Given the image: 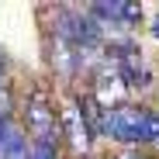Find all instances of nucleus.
<instances>
[{
	"label": "nucleus",
	"instance_id": "nucleus-6",
	"mask_svg": "<svg viewBox=\"0 0 159 159\" xmlns=\"http://www.w3.org/2000/svg\"><path fill=\"white\" fill-rule=\"evenodd\" d=\"M17 142H24V131L11 121V114H4V118H0V159H4Z\"/></svg>",
	"mask_w": 159,
	"mask_h": 159
},
{
	"label": "nucleus",
	"instance_id": "nucleus-3",
	"mask_svg": "<svg viewBox=\"0 0 159 159\" xmlns=\"http://www.w3.org/2000/svg\"><path fill=\"white\" fill-rule=\"evenodd\" d=\"M59 128H62V135L69 139L73 152H80V156H83V152L90 149L93 128H90V121H87L83 107H80V100H69L66 107H62V114H59Z\"/></svg>",
	"mask_w": 159,
	"mask_h": 159
},
{
	"label": "nucleus",
	"instance_id": "nucleus-2",
	"mask_svg": "<svg viewBox=\"0 0 159 159\" xmlns=\"http://www.w3.org/2000/svg\"><path fill=\"white\" fill-rule=\"evenodd\" d=\"M24 114H28V128H31L35 142H52V145H59L62 128H59L56 107H48L45 93H35V97L28 100V107H24Z\"/></svg>",
	"mask_w": 159,
	"mask_h": 159
},
{
	"label": "nucleus",
	"instance_id": "nucleus-7",
	"mask_svg": "<svg viewBox=\"0 0 159 159\" xmlns=\"http://www.w3.org/2000/svg\"><path fill=\"white\" fill-rule=\"evenodd\" d=\"M152 38H159V17L152 21Z\"/></svg>",
	"mask_w": 159,
	"mask_h": 159
},
{
	"label": "nucleus",
	"instance_id": "nucleus-4",
	"mask_svg": "<svg viewBox=\"0 0 159 159\" xmlns=\"http://www.w3.org/2000/svg\"><path fill=\"white\" fill-rule=\"evenodd\" d=\"M93 100L100 104V111H118V107H125V93H128V87L121 83V76L118 73H100L97 80H93Z\"/></svg>",
	"mask_w": 159,
	"mask_h": 159
},
{
	"label": "nucleus",
	"instance_id": "nucleus-1",
	"mask_svg": "<svg viewBox=\"0 0 159 159\" xmlns=\"http://www.w3.org/2000/svg\"><path fill=\"white\" fill-rule=\"evenodd\" d=\"M100 135L118 139V142H159V114L145 107H131V104H125L118 111H104Z\"/></svg>",
	"mask_w": 159,
	"mask_h": 159
},
{
	"label": "nucleus",
	"instance_id": "nucleus-8",
	"mask_svg": "<svg viewBox=\"0 0 159 159\" xmlns=\"http://www.w3.org/2000/svg\"><path fill=\"white\" fill-rule=\"evenodd\" d=\"M125 159H139V156H125Z\"/></svg>",
	"mask_w": 159,
	"mask_h": 159
},
{
	"label": "nucleus",
	"instance_id": "nucleus-5",
	"mask_svg": "<svg viewBox=\"0 0 159 159\" xmlns=\"http://www.w3.org/2000/svg\"><path fill=\"white\" fill-rule=\"evenodd\" d=\"M52 66H56L62 76H73V73L80 69V48L69 45V42H62V38H56V48H52Z\"/></svg>",
	"mask_w": 159,
	"mask_h": 159
}]
</instances>
